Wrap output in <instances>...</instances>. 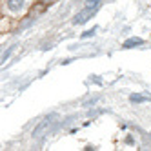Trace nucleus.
<instances>
[{"label": "nucleus", "mask_w": 151, "mask_h": 151, "mask_svg": "<svg viewBox=\"0 0 151 151\" xmlns=\"http://www.w3.org/2000/svg\"><path fill=\"white\" fill-rule=\"evenodd\" d=\"M55 115H49V116H46L44 120H42L37 127H35V131H33V138H42L46 133H47V129L53 126V122H55Z\"/></svg>", "instance_id": "1"}, {"label": "nucleus", "mask_w": 151, "mask_h": 151, "mask_svg": "<svg viewBox=\"0 0 151 151\" xmlns=\"http://www.w3.org/2000/svg\"><path fill=\"white\" fill-rule=\"evenodd\" d=\"M93 11H95V9H88V7H86V9H84V11H80V13H78L77 17H75V18H73V24H84V22H86V20H88V18H89V15H91Z\"/></svg>", "instance_id": "2"}, {"label": "nucleus", "mask_w": 151, "mask_h": 151, "mask_svg": "<svg viewBox=\"0 0 151 151\" xmlns=\"http://www.w3.org/2000/svg\"><path fill=\"white\" fill-rule=\"evenodd\" d=\"M129 100H131L133 104H142V102L151 100V95H146V93H133L131 96H129Z\"/></svg>", "instance_id": "3"}, {"label": "nucleus", "mask_w": 151, "mask_h": 151, "mask_svg": "<svg viewBox=\"0 0 151 151\" xmlns=\"http://www.w3.org/2000/svg\"><path fill=\"white\" fill-rule=\"evenodd\" d=\"M140 44H144V40L138 38V37H133V38H127V40L124 42V47L129 49V47H135V46H140Z\"/></svg>", "instance_id": "4"}, {"label": "nucleus", "mask_w": 151, "mask_h": 151, "mask_svg": "<svg viewBox=\"0 0 151 151\" xmlns=\"http://www.w3.org/2000/svg\"><path fill=\"white\" fill-rule=\"evenodd\" d=\"M22 6H24V0H9L7 2V7L11 11H18V9H22Z\"/></svg>", "instance_id": "5"}, {"label": "nucleus", "mask_w": 151, "mask_h": 151, "mask_svg": "<svg viewBox=\"0 0 151 151\" xmlns=\"http://www.w3.org/2000/svg\"><path fill=\"white\" fill-rule=\"evenodd\" d=\"M100 4V0H86V7L88 9H96Z\"/></svg>", "instance_id": "6"}, {"label": "nucleus", "mask_w": 151, "mask_h": 151, "mask_svg": "<svg viewBox=\"0 0 151 151\" xmlns=\"http://www.w3.org/2000/svg\"><path fill=\"white\" fill-rule=\"evenodd\" d=\"M13 49H15V46H11V47H9L6 53H4V55H2V62H6L7 58H9V55H11V53H13Z\"/></svg>", "instance_id": "7"}, {"label": "nucleus", "mask_w": 151, "mask_h": 151, "mask_svg": "<svg viewBox=\"0 0 151 151\" xmlns=\"http://www.w3.org/2000/svg\"><path fill=\"white\" fill-rule=\"evenodd\" d=\"M95 31H96V27H93L91 31H86V33H82V38H88V37H93V35H95Z\"/></svg>", "instance_id": "8"}]
</instances>
